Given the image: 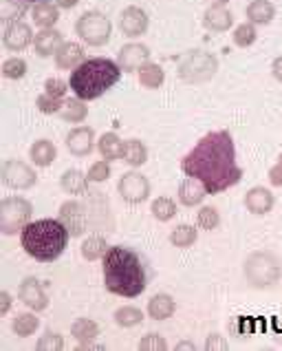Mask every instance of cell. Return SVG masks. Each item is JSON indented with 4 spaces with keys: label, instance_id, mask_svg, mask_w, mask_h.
<instances>
[{
    "label": "cell",
    "instance_id": "cell-1",
    "mask_svg": "<svg viewBox=\"0 0 282 351\" xmlns=\"http://www.w3.org/2000/svg\"><path fill=\"white\" fill-rule=\"evenodd\" d=\"M181 170L185 177L198 179L207 195L225 193L240 184L245 175L236 162V144L229 130H212L201 137L196 146L181 159Z\"/></svg>",
    "mask_w": 282,
    "mask_h": 351
},
{
    "label": "cell",
    "instance_id": "cell-2",
    "mask_svg": "<svg viewBox=\"0 0 282 351\" xmlns=\"http://www.w3.org/2000/svg\"><path fill=\"white\" fill-rule=\"evenodd\" d=\"M104 287L122 298H137L148 287V272L141 256L126 245H110L102 258Z\"/></svg>",
    "mask_w": 282,
    "mask_h": 351
},
{
    "label": "cell",
    "instance_id": "cell-3",
    "mask_svg": "<svg viewBox=\"0 0 282 351\" xmlns=\"http://www.w3.org/2000/svg\"><path fill=\"white\" fill-rule=\"evenodd\" d=\"M122 69L117 62L108 58H88L77 69L70 71L68 86L75 93V97L90 102V99L102 97L106 91H110L122 77Z\"/></svg>",
    "mask_w": 282,
    "mask_h": 351
},
{
    "label": "cell",
    "instance_id": "cell-4",
    "mask_svg": "<svg viewBox=\"0 0 282 351\" xmlns=\"http://www.w3.org/2000/svg\"><path fill=\"white\" fill-rule=\"evenodd\" d=\"M68 239V230L60 219H38L23 230L20 243L31 258L40 263H53L55 258L64 254Z\"/></svg>",
    "mask_w": 282,
    "mask_h": 351
},
{
    "label": "cell",
    "instance_id": "cell-5",
    "mask_svg": "<svg viewBox=\"0 0 282 351\" xmlns=\"http://www.w3.org/2000/svg\"><path fill=\"white\" fill-rule=\"evenodd\" d=\"M243 274L249 287L269 289L282 278V261L271 250H254L243 263Z\"/></svg>",
    "mask_w": 282,
    "mask_h": 351
},
{
    "label": "cell",
    "instance_id": "cell-6",
    "mask_svg": "<svg viewBox=\"0 0 282 351\" xmlns=\"http://www.w3.org/2000/svg\"><path fill=\"white\" fill-rule=\"evenodd\" d=\"M216 71H218V60L214 53L205 51V49H190L179 60L177 66V75L185 84H205L216 75Z\"/></svg>",
    "mask_w": 282,
    "mask_h": 351
},
{
    "label": "cell",
    "instance_id": "cell-7",
    "mask_svg": "<svg viewBox=\"0 0 282 351\" xmlns=\"http://www.w3.org/2000/svg\"><path fill=\"white\" fill-rule=\"evenodd\" d=\"M34 206L25 197H7L0 204V230L5 237L23 234V230L31 223Z\"/></svg>",
    "mask_w": 282,
    "mask_h": 351
},
{
    "label": "cell",
    "instance_id": "cell-8",
    "mask_svg": "<svg viewBox=\"0 0 282 351\" xmlns=\"http://www.w3.org/2000/svg\"><path fill=\"white\" fill-rule=\"evenodd\" d=\"M75 34L88 47H104L110 43L113 25L102 12H84L75 23Z\"/></svg>",
    "mask_w": 282,
    "mask_h": 351
},
{
    "label": "cell",
    "instance_id": "cell-9",
    "mask_svg": "<svg viewBox=\"0 0 282 351\" xmlns=\"http://www.w3.org/2000/svg\"><path fill=\"white\" fill-rule=\"evenodd\" d=\"M0 179L12 190H31L38 184V173L23 159H7L0 168Z\"/></svg>",
    "mask_w": 282,
    "mask_h": 351
},
{
    "label": "cell",
    "instance_id": "cell-10",
    "mask_svg": "<svg viewBox=\"0 0 282 351\" xmlns=\"http://www.w3.org/2000/svg\"><path fill=\"white\" fill-rule=\"evenodd\" d=\"M150 190H153V186H150V179L144 173H139V170L124 173L122 177H119V182H117L119 197H122L124 202L130 204V206L144 204L146 199L150 197Z\"/></svg>",
    "mask_w": 282,
    "mask_h": 351
},
{
    "label": "cell",
    "instance_id": "cell-11",
    "mask_svg": "<svg viewBox=\"0 0 282 351\" xmlns=\"http://www.w3.org/2000/svg\"><path fill=\"white\" fill-rule=\"evenodd\" d=\"M57 219L64 223V228L68 230L70 237H82L88 226L93 223V219H90V213H88V206L82 204V202H73V199H68L57 210Z\"/></svg>",
    "mask_w": 282,
    "mask_h": 351
},
{
    "label": "cell",
    "instance_id": "cell-12",
    "mask_svg": "<svg viewBox=\"0 0 282 351\" xmlns=\"http://www.w3.org/2000/svg\"><path fill=\"white\" fill-rule=\"evenodd\" d=\"M18 298H20V303L27 305L29 309H34V312H44L49 307V294L36 276H27L20 280Z\"/></svg>",
    "mask_w": 282,
    "mask_h": 351
},
{
    "label": "cell",
    "instance_id": "cell-13",
    "mask_svg": "<svg viewBox=\"0 0 282 351\" xmlns=\"http://www.w3.org/2000/svg\"><path fill=\"white\" fill-rule=\"evenodd\" d=\"M66 150L73 157H88L93 150L97 148V139H95V130L90 126H75L66 133Z\"/></svg>",
    "mask_w": 282,
    "mask_h": 351
},
{
    "label": "cell",
    "instance_id": "cell-14",
    "mask_svg": "<svg viewBox=\"0 0 282 351\" xmlns=\"http://www.w3.org/2000/svg\"><path fill=\"white\" fill-rule=\"evenodd\" d=\"M150 47L144 43H128L119 49L117 53V64L122 71L126 73H137L141 66H144L148 60H150Z\"/></svg>",
    "mask_w": 282,
    "mask_h": 351
},
{
    "label": "cell",
    "instance_id": "cell-15",
    "mask_svg": "<svg viewBox=\"0 0 282 351\" xmlns=\"http://www.w3.org/2000/svg\"><path fill=\"white\" fill-rule=\"evenodd\" d=\"M243 206L247 208L249 215L263 217V215H269L271 210H274L276 197H274V193H271L269 188H265V186H254V188H249L247 193H245Z\"/></svg>",
    "mask_w": 282,
    "mask_h": 351
},
{
    "label": "cell",
    "instance_id": "cell-16",
    "mask_svg": "<svg viewBox=\"0 0 282 351\" xmlns=\"http://www.w3.org/2000/svg\"><path fill=\"white\" fill-rule=\"evenodd\" d=\"M150 27V18L141 7H126L122 14H119V29L122 34L128 38H139L148 32Z\"/></svg>",
    "mask_w": 282,
    "mask_h": 351
},
{
    "label": "cell",
    "instance_id": "cell-17",
    "mask_svg": "<svg viewBox=\"0 0 282 351\" xmlns=\"http://www.w3.org/2000/svg\"><path fill=\"white\" fill-rule=\"evenodd\" d=\"M34 29L23 23V20H16V23L7 25L3 34V45L9 51H25L29 45H34Z\"/></svg>",
    "mask_w": 282,
    "mask_h": 351
},
{
    "label": "cell",
    "instance_id": "cell-18",
    "mask_svg": "<svg viewBox=\"0 0 282 351\" xmlns=\"http://www.w3.org/2000/svg\"><path fill=\"white\" fill-rule=\"evenodd\" d=\"M203 25H205L207 32L225 34L231 29V25H234V16H231V12L223 5H212L203 14Z\"/></svg>",
    "mask_w": 282,
    "mask_h": 351
},
{
    "label": "cell",
    "instance_id": "cell-19",
    "mask_svg": "<svg viewBox=\"0 0 282 351\" xmlns=\"http://www.w3.org/2000/svg\"><path fill=\"white\" fill-rule=\"evenodd\" d=\"M177 197H179V204L185 206V208H196L203 204V199L207 197V190L205 186L198 182V179L192 177H185V182H181L179 190H177Z\"/></svg>",
    "mask_w": 282,
    "mask_h": 351
},
{
    "label": "cell",
    "instance_id": "cell-20",
    "mask_svg": "<svg viewBox=\"0 0 282 351\" xmlns=\"http://www.w3.org/2000/svg\"><path fill=\"white\" fill-rule=\"evenodd\" d=\"M84 47L77 45V43H64L62 47L57 49V53L53 56L55 58V66L62 69V71H73L79 64L84 62Z\"/></svg>",
    "mask_w": 282,
    "mask_h": 351
},
{
    "label": "cell",
    "instance_id": "cell-21",
    "mask_svg": "<svg viewBox=\"0 0 282 351\" xmlns=\"http://www.w3.org/2000/svg\"><path fill=\"white\" fill-rule=\"evenodd\" d=\"M64 45V36L57 32V29H42L38 32V36L34 38V49L40 58H51L57 53V49Z\"/></svg>",
    "mask_w": 282,
    "mask_h": 351
},
{
    "label": "cell",
    "instance_id": "cell-22",
    "mask_svg": "<svg viewBox=\"0 0 282 351\" xmlns=\"http://www.w3.org/2000/svg\"><path fill=\"white\" fill-rule=\"evenodd\" d=\"M177 312V300L166 294V292H159L155 294L153 298L148 300V307H146V314L153 318V320H168V318H172Z\"/></svg>",
    "mask_w": 282,
    "mask_h": 351
},
{
    "label": "cell",
    "instance_id": "cell-23",
    "mask_svg": "<svg viewBox=\"0 0 282 351\" xmlns=\"http://www.w3.org/2000/svg\"><path fill=\"white\" fill-rule=\"evenodd\" d=\"M90 184L93 182L88 179V175L77 168H68L62 173V177H60V188H62L66 195H88Z\"/></svg>",
    "mask_w": 282,
    "mask_h": 351
},
{
    "label": "cell",
    "instance_id": "cell-24",
    "mask_svg": "<svg viewBox=\"0 0 282 351\" xmlns=\"http://www.w3.org/2000/svg\"><path fill=\"white\" fill-rule=\"evenodd\" d=\"M29 159L38 166V168H49L55 159H57V148L51 139H38L29 148Z\"/></svg>",
    "mask_w": 282,
    "mask_h": 351
},
{
    "label": "cell",
    "instance_id": "cell-25",
    "mask_svg": "<svg viewBox=\"0 0 282 351\" xmlns=\"http://www.w3.org/2000/svg\"><path fill=\"white\" fill-rule=\"evenodd\" d=\"M70 336L77 340L79 347L95 343V338L99 336V325L93 318H77L73 325H70Z\"/></svg>",
    "mask_w": 282,
    "mask_h": 351
},
{
    "label": "cell",
    "instance_id": "cell-26",
    "mask_svg": "<svg viewBox=\"0 0 282 351\" xmlns=\"http://www.w3.org/2000/svg\"><path fill=\"white\" fill-rule=\"evenodd\" d=\"M60 117L64 119V122H70V124H82L84 119L88 117V106L84 99L79 97H66L62 102V108H60Z\"/></svg>",
    "mask_w": 282,
    "mask_h": 351
},
{
    "label": "cell",
    "instance_id": "cell-27",
    "mask_svg": "<svg viewBox=\"0 0 282 351\" xmlns=\"http://www.w3.org/2000/svg\"><path fill=\"white\" fill-rule=\"evenodd\" d=\"M122 162L130 168H139L148 162V148L141 139H126L122 150Z\"/></svg>",
    "mask_w": 282,
    "mask_h": 351
},
{
    "label": "cell",
    "instance_id": "cell-28",
    "mask_svg": "<svg viewBox=\"0 0 282 351\" xmlns=\"http://www.w3.org/2000/svg\"><path fill=\"white\" fill-rule=\"evenodd\" d=\"M247 18L251 25H269L276 18V7L271 0H254L247 5Z\"/></svg>",
    "mask_w": 282,
    "mask_h": 351
},
{
    "label": "cell",
    "instance_id": "cell-29",
    "mask_svg": "<svg viewBox=\"0 0 282 351\" xmlns=\"http://www.w3.org/2000/svg\"><path fill=\"white\" fill-rule=\"evenodd\" d=\"M97 150L106 162H117V159H122L124 142L117 133H104L97 139Z\"/></svg>",
    "mask_w": 282,
    "mask_h": 351
},
{
    "label": "cell",
    "instance_id": "cell-30",
    "mask_svg": "<svg viewBox=\"0 0 282 351\" xmlns=\"http://www.w3.org/2000/svg\"><path fill=\"white\" fill-rule=\"evenodd\" d=\"M31 18L34 23L40 27V29H51L57 20H60V7L57 5H51L47 3V0H42V3L34 5L31 9Z\"/></svg>",
    "mask_w": 282,
    "mask_h": 351
},
{
    "label": "cell",
    "instance_id": "cell-31",
    "mask_svg": "<svg viewBox=\"0 0 282 351\" xmlns=\"http://www.w3.org/2000/svg\"><path fill=\"white\" fill-rule=\"evenodd\" d=\"M38 312H20L12 318V332L20 338H29V336H34L38 332V327H40V318L36 316Z\"/></svg>",
    "mask_w": 282,
    "mask_h": 351
},
{
    "label": "cell",
    "instance_id": "cell-32",
    "mask_svg": "<svg viewBox=\"0 0 282 351\" xmlns=\"http://www.w3.org/2000/svg\"><path fill=\"white\" fill-rule=\"evenodd\" d=\"M139 75V84L144 88H150V91H155L161 84L166 82V71L161 64H155V62H146L144 66L137 71Z\"/></svg>",
    "mask_w": 282,
    "mask_h": 351
},
{
    "label": "cell",
    "instance_id": "cell-33",
    "mask_svg": "<svg viewBox=\"0 0 282 351\" xmlns=\"http://www.w3.org/2000/svg\"><path fill=\"white\" fill-rule=\"evenodd\" d=\"M108 241L102 237V234H90V237H86L84 239V243H82V256L86 258V261H102L104 256H106V252H108Z\"/></svg>",
    "mask_w": 282,
    "mask_h": 351
},
{
    "label": "cell",
    "instance_id": "cell-34",
    "mask_svg": "<svg viewBox=\"0 0 282 351\" xmlns=\"http://www.w3.org/2000/svg\"><path fill=\"white\" fill-rule=\"evenodd\" d=\"M198 241V230L196 226H190V223H179L172 232H170V243L179 250H188L192 247Z\"/></svg>",
    "mask_w": 282,
    "mask_h": 351
},
{
    "label": "cell",
    "instance_id": "cell-35",
    "mask_svg": "<svg viewBox=\"0 0 282 351\" xmlns=\"http://www.w3.org/2000/svg\"><path fill=\"white\" fill-rule=\"evenodd\" d=\"M177 202L170 197H157L153 206H150V213H153V217L157 219V221L166 223V221H172V219L177 217Z\"/></svg>",
    "mask_w": 282,
    "mask_h": 351
},
{
    "label": "cell",
    "instance_id": "cell-36",
    "mask_svg": "<svg viewBox=\"0 0 282 351\" xmlns=\"http://www.w3.org/2000/svg\"><path fill=\"white\" fill-rule=\"evenodd\" d=\"M113 318H115V323L119 327L130 329V327H137V325L144 323V312H141V309L135 307V305H124V307L115 309Z\"/></svg>",
    "mask_w": 282,
    "mask_h": 351
},
{
    "label": "cell",
    "instance_id": "cell-37",
    "mask_svg": "<svg viewBox=\"0 0 282 351\" xmlns=\"http://www.w3.org/2000/svg\"><path fill=\"white\" fill-rule=\"evenodd\" d=\"M231 40H234V45L240 47V49H247L251 47L258 40V32H256V25H251L249 20L243 25H238L234 29V34H231Z\"/></svg>",
    "mask_w": 282,
    "mask_h": 351
},
{
    "label": "cell",
    "instance_id": "cell-38",
    "mask_svg": "<svg viewBox=\"0 0 282 351\" xmlns=\"http://www.w3.org/2000/svg\"><path fill=\"white\" fill-rule=\"evenodd\" d=\"M196 226L201 230H216L220 226V213L214 206H203L196 213Z\"/></svg>",
    "mask_w": 282,
    "mask_h": 351
},
{
    "label": "cell",
    "instance_id": "cell-39",
    "mask_svg": "<svg viewBox=\"0 0 282 351\" xmlns=\"http://www.w3.org/2000/svg\"><path fill=\"white\" fill-rule=\"evenodd\" d=\"M64 338L62 334H57V332H44L42 336L38 338V343H36V349L38 351H62L64 349Z\"/></svg>",
    "mask_w": 282,
    "mask_h": 351
},
{
    "label": "cell",
    "instance_id": "cell-40",
    "mask_svg": "<svg viewBox=\"0 0 282 351\" xmlns=\"http://www.w3.org/2000/svg\"><path fill=\"white\" fill-rule=\"evenodd\" d=\"M27 62L23 58H7L3 62V75L7 80H23L27 75Z\"/></svg>",
    "mask_w": 282,
    "mask_h": 351
},
{
    "label": "cell",
    "instance_id": "cell-41",
    "mask_svg": "<svg viewBox=\"0 0 282 351\" xmlns=\"http://www.w3.org/2000/svg\"><path fill=\"white\" fill-rule=\"evenodd\" d=\"M62 102H64V99L42 93V95H38L36 106H38V111H40V113H44V115H57V113H60V108H62Z\"/></svg>",
    "mask_w": 282,
    "mask_h": 351
},
{
    "label": "cell",
    "instance_id": "cell-42",
    "mask_svg": "<svg viewBox=\"0 0 282 351\" xmlns=\"http://www.w3.org/2000/svg\"><path fill=\"white\" fill-rule=\"evenodd\" d=\"M88 179L93 184H104L106 179L110 177V162H106V159H99V162L90 164V168L86 170Z\"/></svg>",
    "mask_w": 282,
    "mask_h": 351
},
{
    "label": "cell",
    "instance_id": "cell-43",
    "mask_svg": "<svg viewBox=\"0 0 282 351\" xmlns=\"http://www.w3.org/2000/svg\"><path fill=\"white\" fill-rule=\"evenodd\" d=\"M141 351H166L168 349V343H166V338L157 334V332H150L146 334L144 338L139 340V345H137Z\"/></svg>",
    "mask_w": 282,
    "mask_h": 351
},
{
    "label": "cell",
    "instance_id": "cell-44",
    "mask_svg": "<svg viewBox=\"0 0 282 351\" xmlns=\"http://www.w3.org/2000/svg\"><path fill=\"white\" fill-rule=\"evenodd\" d=\"M25 5L27 3H20V0H5V5H3V20L5 23H16V20L23 18Z\"/></svg>",
    "mask_w": 282,
    "mask_h": 351
},
{
    "label": "cell",
    "instance_id": "cell-45",
    "mask_svg": "<svg viewBox=\"0 0 282 351\" xmlns=\"http://www.w3.org/2000/svg\"><path fill=\"white\" fill-rule=\"evenodd\" d=\"M68 88H70L68 82H64V80H60V77H49L47 82H44V93L53 95V97H60V99H64Z\"/></svg>",
    "mask_w": 282,
    "mask_h": 351
},
{
    "label": "cell",
    "instance_id": "cell-46",
    "mask_svg": "<svg viewBox=\"0 0 282 351\" xmlns=\"http://www.w3.org/2000/svg\"><path fill=\"white\" fill-rule=\"evenodd\" d=\"M207 351H225L229 345H227V340L220 336V334H209L205 338V345H203Z\"/></svg>",
    "mask_w": 282,
    "mask_h": 351
},
{
    "label": "cell",
    "instance_id": "cell-47",
    "mask_svg": "<svg viewBox=\"0 0 282 351\" xmlns=\"http://www.w3.org/2000/svg\"><path fill=\"white\" fill-rule=\"evenodd\" d=\"M12 305H14V296L9 294L7 289H3V292H0V316H7L12 312Z\"/></svg>",
    "mask_w": 282,
    "mask_h": 351
},
{
    "label": "cell",
    "instance_id": "cell-48",
    "mask_svg": "<svg viewBox=\"0 0 282 351\" xmlns=\"http://www.w3.org/2000/svg\"><path fill=\"white\" fill-rule=\"evenodd\" d=\"M269 184L274 186V188H282V168L278 164H274L269 168Z\"/></svg>",
    "mask_w": 282,
    "mask_h": 351
},
{
    "label": "cell",
    "instance_id": "cell-49",
    "mask_svg": "<svg viewBox=\"0 0 282 351\" xmlns=\"http://www.w3.org/2000/svg\"><path fill=\"white\" fill-rule=\"evenodd\" d=\"M271 75H274L278 82L282 84V56H278L274 62H271Z\"/></svg>",
    "mask_w": 282,
    "mask_h": 351
},
{
    "label": "cell",
    "instance_id": "cell-50",
    "mask_svg": "<svg viewBox=\"0 0 282 351\" xmlns=\"http://www.w3.org/2000/svg\"><path fill=\"white\" fill-rule=\"evenodd\" d=\"M55 5L60 9H73V7L79 5V0H55Z\"/></svg>",
    "mask_w": 282,
    "mask_h": 351
},
{
    "label": "cell",
    "instance_id": "cell-51",
    "mask_svg": "<svg viewBox=\"0 0 282 351\" xmlns=\"http://www.w3.org/2000/svg\"><path fill=\"white\" fill-rule=\"evenodd\" d=\"M175 349H177V351H183V349H190V351H192V349H196V345H194V343H190V340H179V343L175 345Z\"/></svg>",
    "mask_w": 282,
    "mask_h": 351
},
{
    "label": "cell",
    "instance_id": "cell-52",
    "mask_svg": "<svg viewBox=\"0 0 282 351\" xmlns=\"http://www.w3.org/2000/svg\"><path fill=\"white\" fill-rule=\"evenodd\" d=\"M209 3H212V5H223V7H227L229 0H209Z\"/></svg>",
    "mask_w": 282,
    "mask_h": 351
},
{
    "label": "cell",
    "instance_id": "cell-53",
    "mask_svg": "<svg viewBox=\"0 0 282 351\" xmlns=\"http://www.w3.org/2000/svg\"><path fill=\"white\" fill-rule=\"evenodd\" d=\"M20 3H27V5H38V3H42V0H20Z\"/></svg>",
    "mask_w": 282,
    "mask_h": 351
},
{
    "label": "cell",
    "instance_id": "cell-54",
    "mask_svg": "<svg viewBox=\"0 0 282 351\" xmlns=\"http://www.w3.org/2000/svg\"><path fill=\"white\" fill-rule=\"evenodd\" d=\"M276 164H278V166H280V168H282V153H280V155H278V162H276Z\"/></svg>",
    "mask_w": 282,
    "mask_h": 351
}]
</instances>
